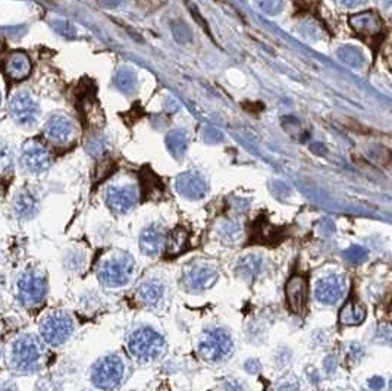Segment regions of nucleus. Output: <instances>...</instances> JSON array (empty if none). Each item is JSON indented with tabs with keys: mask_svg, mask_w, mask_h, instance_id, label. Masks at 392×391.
Segmentation results:
<instances>
[{
	"mask_svg": "<svg viewBox=\"0 0 392 391\" xmlns=\"http://www.w3.org/2000/svg\"><path fill=\"white\" fill-rule=\"evenodd\" d=\"M45 359V347L34 334L24 332L17 335L9 346L6 360L8 367L15 374H33L40 369Z\"/></svg>",
	"mask_w": 392,
	"mask_h": 391,
	"instance_id": "1",
	"label": "nucleus"
},
{
	"mask_svg": "<svg viewBox=\"0 0 392 391\" xmlns=\"http://www.w3.org/2000/svg\"><path fill=\"white\" fill-rule=\"evenodd\" d=\"M49 291V279L43 270L25 268L15 281V299L27 311H33L45 303Z\"/></svg>",
	"mask_w": 392,
	"mask_h": 391,
	"instance_id": "2",
	"label": "nucleus"
},
{
	"mask_svg": "<svg viewBox=\"0 0 392 391\" xmlns=\"http://www.w3.org/2000/svg\"><path fill=\"white\" fill-rule=\"evenodd\" d=\"M135 272V259L127 251H115L97 267V278L105 287L127 286Z\"/></svg>",
	"mask_w": 392,
	"mask_h": 391,
	"instance_id": "3",
	"label": "nucleus"
},
{
	"mask_svg": "<svg viewBox=\"0 0 392 391\" xmlns=\"http://www.w3.org/2000/svg\"><path fill=\"white\" fill-rule=\"evenodd\" d=\"M40 337L46 344L59 347L73 337L75 331V320L73 315L63 309H53L40 320Z\"/></svg>",
	"mask_w": 392,
	"mask_h": 391,
	"instance_id": "4",
	"label": "nucleus"
},
{
	"mask_svg": "<svg viewBox=\"0 0 392 391\" xmlns=\"http://www.w3.org/2000/svg\"><path fill=\"white\" fill-rule=\"evenodd\" d=\"M130 353L143 362H150L158 359L165 352V339L162 335L149 327L135 328L127 340Z\"/></svg>",
	"mask_w": 392,
	"mask_h": 391,
	"instance_id": "5",
	"label": "nucleus"
},
{
	"mask_svg": "<svg viewBox=\"0 0 392 391\" xmlns=\"http://www.w3.org/2000/svg\"><path fill=\"white\" fill-rule=\"evenodd\" d=\"M125 375V363L116 355H107L97 360L91 369V383L96 388L112 391L121 385Z\"/></svg>",
	"mask_w": 392,
	"mask_h": 391,
	"instance_id": "6",
	"label": "nucleus"
},
{
	"mask_svg": "<svg viewBox=\"0 0 392 391\" xmlns=\"http://www.w3.org/2000/svg\"><path fill=\"white\" fill-rule=\"evenodd\" d=\"M234 351L231 335L220 328L207 330L203 332L199 341V353L204 360L220 362L229 357Z\"/></svg>",
	"mask_w": 392,
	"mask_h": 391,
	"instance_id": "7",
	"label": "nucleus"
},
{
	"mask_svg": "<svg viewBox=\"0 0 392 391\" xmlns=\"http://www.w3.org/2000/svg\"><path fill=\"white\" fill-rule=\"evenodd\" d=\"M21 165L28 172L36 175L43 174L52 165V155L43 143L36 138H31L22 146Z\"/></svg>",
	"mask_w": 392,
	"mask_h": 391,
	"instance_id": "8",
	"label": "nucleus"
},
{
	"mask_svg": "<svg viewBox=\"0 0 392 391\" xmlns=\"http://www.w3.org/2000/svg\"><path fill=\"white\" fill-rule=\"evenodd\" d=\"M9 114L22 127H31L40 117V106L30 93L18 91L9 99Z\"/></svg>",
	"mask_w": 392,
	"mask_h": 391,
	"instance_id": "9",
	"label": "nucleus"
},
{
	"mask_svg": "<svg viewBox=\"0 0 392 391\" xmlns=\"http://www.w3.org/2000/svg\"><path fill=\"white\" fill-rule=\"evenodd\" d=\"M219 272L210 263L195 262L188 265L183 274V283L190 291H203L218 281Z\"/></svg>",
	"mask_w": 392,
	"mask_h": 391,
	"instance_id": "10",
	"label": "nucleus"
},
{
	"mask_svg": "<svg viewBox=\"0 0 392 391\" xmlns=\"http://www.w3.org/2000/svg\"><path fill=\"white\" fill-rule=\"evenodd\" d=\"M137 300L149 309L162 307L167 299V286L162 278L151 276L144 279L135 291Z\"/></svg>",
	"mask_w": 392,
	"mask_h": 391,
	"instance_id": "11",
	"label": "nucleus"
},
{
	"mask_svg": "<svg viewBox=\"0 0 392 391\" xmlns=\"http://www.w3.org/2000/svg\"><path fill=\"white\" fill-rule=\"evenodd\" d=\"M347 281L345 278L340 274H329L324 278H320L316 288H315V296L316 300L322 304H337L345 293Z\"/></svg>",
	"mask_w": 392,
	"mask_h": 391,
	"instance_id": "12",
	"label": "nucleus"
},
{
	"mask_svg": "<svg viewBox=\"0 0 392 391\" xmlns=\"http://www.w3.org/2000/svg\"><path fill=\"white\" fill-rule=\"evenodd\" d=\"M105 200L112 212L122 215L137 205L138 194L133 186H112L106 190Z\"/></svg>",
	"mask_w": 392,
	"mask_h": 391,
	"instance_id": "13",
	"label": "nucleus"
},
{
	"mask_svg": "<svg viewBox=\"0 0 392 391\" xmlns=\"http://www.w3.org/2000/svg\"><path fill=\"white\" fill-rule=\"evenodd\" d=\"M309 297V279L306 275L294 274L285 286V299L292 313H301Z\"/></svg>",
	"mask_w": 392,
	"mask_h": 391,
	"instance_id": "14",
	"label": "nucleus"
},
{
	"mask_svg": "<svg viewBox=\"0 0 392 391\" xmlns=\"http://www.w3.org/2000/svg\"><path fill=\"white\" fill-rule=\"evenodd\" d=\"M176 190L181 196L190 200H200L207 193V183L202 174L188 171L176 178Z\"/></svg>",
	"mask_w": 392,
	"mask_h": 391,
	"instance_id": "15",
	"label": "nucleus"
},
{
	"mask_svg": "<svg viewBox=\"0 0 392 391\" xmlns=\"http://www.w3.org/2000/svg\"><path fill=\"white\" fill-rule=\"evenodd\" d=\"M45 134L54 143H68L75 135V127L69 118L63 115H54L46 122Z\"/></svg>",
	"mask_w": 392,
	"mask_h": 391,
	"instance_id": "16",
	"label": "nucleus"
},
{
	"mask_svg": "<svg viewBox=\"0 0 392 391\" xmlns=\"http://www.w3.org/2000/svg\"><path fill=\"white\" fill-rule=\"evenodd\" d=\"M31 61L24 52H12L3 62V73L12 81H24L31 74Z\"/></svg>",
	"mask_w": 392,
	"mask_h": 391,
	"instance_id": "17",
	"label": "nucleus"
},
{
	"mask_svg": "<svg viewBox=\"0 0 392 391\" xmlns=\"http://www.w3.org/2000/svg\"><path fill=\"white\" fill-rule=\"evenodd\" d=\"M166 243V234L165 230L159 226H150L143 230L140 235V249L147 256H159L162 250L165 249Z\"/></svg>",
	"mask_w": 392,
	"mask_h": 391,
	"instance_id": "18",
	"label": "nucleus"
},
{
	"mask_svg": "<svg viewBox=\"0 0 392 391\" xmlns=\"http://www.w3.org/2000/svg\"><path fill=\"white\" fill-rule=\"evenodd\" d=\"M12 209L15 216L21 221H30L38 212V199L37 196L28 189H22L17 193L15 199H13Z\"/></svg>",
	"mask_w": 392,
	"mask_h": 391,
	"instance_id": "19",
	"label": "nucleus"
},
{
	"mask_svg": "<svg viewBox=\"0 0 392 391\" xmlns=\"http://www.w3.org/2000/svg\"><path fill=\"white\" fill-rule=\"evenodd\" d=\"M366 319V309L356 300H348L340 311V323L342 325H360Z\"/></svg>",
	"mask_w": 392,
	"mask_h": 391,
	"instance_id": "20",
	"label": "nucleus"
},
{
	"mask_svg": "<svg viewBox=\"0 0 392 391\" xmlns=\"http://www.w3.org/2000/svg\"><path fill=\"white\" fill-rule=\"evenodd\" d=\"M352 25L354 27V30L360 36H363V34L376 36L381 31L382 21L377 18L376 13L366 12V13H360V15L352 18Z\"/></svg>",
	"mask_w": 392,
	"mask_h": 391,
	"instance_id": "21",
	"label": "nucleus"
},
{
	"mask_svg": "<svg viewBox=\"0 0 392 391\" xmlns=\"http://www.w3.org/2000/svg\"><path fill=\"white\" fill-rule=\"evenodd\" d=\"M188 244H190L188 233L184 228L179 227L166 237V243H165L166 253H167V256L175 258L183 253V251H186Z\"/></svg>",
	"mask_w": 392,
	"mask_h": 391,
	"instance_id": "22",
	"label": "nucleus"
},
{
	"mask_svg": "<svg viewBox=\"0 0 392 391\" xmlns=\"http://www.w3.org/2000/svg\"><path fill=\"white\" fill-rule=\"evenodd\" d=\"M263 258L259 255H248L243 258L238 263V272L241 276L253 281L262 272H263Z\"/></svg>",
	"mask_w": 392,
	"mask_h": 391,
	"instance_id": "23",
	"label": "nucleus"
},
{
	"mask_svg": "<svg viewBox=\"0 0 392 391\" xmlns=\"http://www.w3.org/2000/svg\"><path fill=\"white\" fill-rule=\"evenodd\" d=\"M166 146H167V150L171 152V155L175 159H181L186 155V152L188 149L187 134L184 131H179V130H175V131L169 133L166 137Z\"/></svg>",
	"mask_w": 392,
	"mask_h": 391,
	"instance_id": "24",
	"label": "nucleus"
},
{
	"mask_svg": "<svg viewBox=\"0 0 392 391\" xmlns=\"http://www.w3.org/2000/svg\"><path fill=\"white\" fill-rule=\"evenodd\" d=\"M13 177V152L6 143H0V181Z\"/></svg>",
	"mask_w": 392,
	"mask_h": 391,
	"instance_id": "25",
	"label": "nucleus"
},
{
	"mask_svg": "<svg viewBox=\"0 0 392 391\" xmlns=\"http://www.w3.org/2000/svg\"><path fill=\"white\" fill-rule=\"evenodd\" d=\"M115 82H116V86H118L119 90L130 93L137 86V78H135L134 73L127 71V69H122V71L118 73V75L115 78Z\"/></svg>",
	"mask_w": 392,
	"mask_h": 391,
	"instance_id": "26",
	"label": "nucleus"
},
{
	"mask_svg": "<svg viewBox=\"0 0 392 391\" xmlns=\"http://www.w3.org/2000/svg\"><path fill=\"white\" fill-rule=\"evenodd\" d=\"M344 258L352 263H363L365 260H368L369 251L361 246H352L344 251Z\"/></svg>",
	"mask_w": 392,
	"mask_h": 391,
	"instance_id": "27",
	"label": "nucleus"
},
{
	"mask_svg": "<svg viewBox=\"0 0 392 391\" xmlns=\"http://www.w3.org/2000/svg\"><path fill=\"white\" fill-rule=\"evenodd\" d=\"M257 5L266 13H278L282 8V0H257Z\"/></svg>",
	"mask_w": 392,
	"mask_h": 391,
	"instance_id": "28",
	"label": "nucleus"
},
{
	"mask_svg": "<svg viewBox=\"0 0 392 391\" xmlns=\"http://www.w3.org/2000/svg\"><path fill=\"white\" fill-rule=\"evenodd\" d=\"M220 235L222 239H225L227 242H236L238 235H240V228H238V226H235V223L228 222L227 226H223Z\"/></svg>",
	"mask_w": 392,
	"mask_h": 391,
	"instance_id": "29",
	"label": "nucleus"
},
{
	"mask_svg": "<svg viewBox=\"0 0 392 391\" xmlns=\"http://www.w3.org/2000/svg\"><path fill=\"white\" fill-rule=\"evenodd\" d=\"M65 265L68 267V270L80 271L82 268V265H84V256H80L78 253H75V251H73V253H69L66 256Z\"/></svg>",
	"mask_w": 392,
	"mask_h": 391,
	"instance_id": "30",
	"label": "nucleus"
},
{
	"mask_svg": "<svg viewBox=\"0 0 392 391\" xmlns=\"http://www.w3.org/2000/svg\"><path fill=\"white\" fill-rule=\"evenodd\" d=\"M368 385L369 388L377 391V390H382L385 387V380L382 378V376H373V378H370L368 381Z\"/></svg>",
	"mask_w": 392,
	"mask_h": 391,
	"instance_id": "31",
	"label": "nucleus"
},
{
	"mask_svg": "<svg viewBox=\"0 0 392 391\" xmlns=\"http://www.w3.org/2000/svg\"><path fill=\"white\" fill-rule=\"evenodd\" d=\"M338 2L342 6H345V8H356V6L361 5V3H365L366 0H338Z\"/></svg>",
	"mask_w": 392,
	"mask_h": 391,
	"instance_id": "32",
	"label": "nucleus"
},
{
	"mask_svg": "<svg viewBox=\"0 0 392 391\" xmlns=\"http://www.w3.org/2000/svg\"><path fill=\"white\" fill-rule=\"evenodd\" d=\"M279 391H300V385L294 384V383H287L281 388H279Z\"/></svg>",
	"mask_w": 392,
	"mask_h": 391,
	"instance_id": "33",
	"label": "nucleus"
},
{
	"mask_svg": "<svg viewBox=\"0 0 392 391\" xmlns=\"http://www.w3.org/2000/svg\"><path fill=\"white\" fill-rule=\"evenodd\" d=\"M0 391H20L18 387L15 384H12V383H5L0 385Z\"/></svg>",
	"mask_w": 392,
	"mask_h": 391,
	"instance_id": "34",
	"label": "nucleus"
},
{
	"mask_svg": "<svg viewBox=\"0 0 392 391\" xmlns=\"http://www.w3.org/2000/svg\"><path fill=\"white\" fill-rule=\"evenodd\" d=\"M0 357H2V351H0Z\"/></svg>",
	"mask_w": 392,
	"mask_h": 391,
	"instance_id": "35",
	"label": "nucleus"
}]
</instances>
